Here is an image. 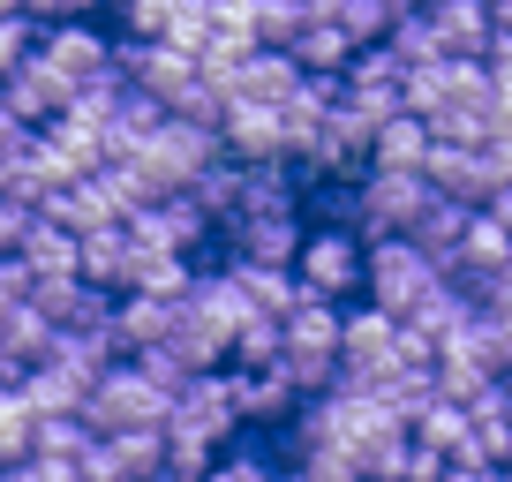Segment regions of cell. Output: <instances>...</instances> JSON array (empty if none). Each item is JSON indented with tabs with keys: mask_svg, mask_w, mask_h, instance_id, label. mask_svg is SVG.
Returning a JSON list of instances; mask_svg holds the SVG:
<instances>
[{
	"mask_svg": "<svg viewBox=\"0 0 512 482\" xmlns=\"http://www.w3.org/2000/svg\"><path fill=\"white\" fill-rule=\"evenodd\" d=\"M181 324H189L196 339H211V347H234L241 324H249V302H241L234 272H196L189 294H181Z\"/></svg>",
	"mask_w": 512,
	"mask_h": 482,
	"instance_id": "obj_11",
	"label": "cell"
},
{
	"mask_svg": "<svg viewBox=\"0 0 512 482\" xmlns=\"http://www.w3.org/2000/svg\"><path fill=\"white\" fill-rule=\"evenodd\" d=\"M68 106H76V98H68V83L53 76V68L38 61V53H31L23 68H8V76H0V113H16L23 129H38V136H46Z\"/></svg>",
	"mask_w": 512,
	"mask_h": 482,
	"instance_id": "obj_13",
	"label": "cell"
},
{
	"mask_svg": "<svg viewBox=\"0 0 512 482\" xmlns=\"http://www.w3.org/2000/svg\"><path fill=\"white\" fill-rule=\"evenodd\" d=\"M234 430H241V407H234L226 370L181 385L174 407H166V437H189V445H204V452H226V437H234Z\"/></svg>",
	"mask_w": 512,
	"mask_h": 482,
	"instance_id": "obj_9",
	"label": "cell"
},
{
	"mask_svg": "<svg viewBox=\"0 0 512 482\" xmlns=\"http://www.w3.org/2000/svg\"><path fill=\"white\" fill-rule=\"evenodd\" d=\"M189 204L204 211L211 226H226L234 219V204H241V166L234 159H219V166H204V174L189 181Z\"/></svg>",
	"mask_w": 512,
	"mask_h": 482,
	"instance_id": "obj_28",
	"label": "cell"
},
{
	"mask_svg": "<svg viewBox=\"0 0 512 482\" xmlns=\"http://www.w3.org/2000/svg\"><path fill=\"white\" fill-rule=\"evenodd\" d=\"M234 219H302V181H294V166H241Z\"/></svg>",
	"mask_w": 512,
	"mask_h": 482,
	"instance_id": "obj_19",
	"label": "cell"
},
{
	"mask_svg": "<svg viewBox=\"0 0 512 482\" xmlns=\"http://www.w3.org/2000/svg\"><path fill=\"white\" fill-rule=\"evenodd\" d=\"M128 241H136V249H159V257H196L211 241V219L189 196H159V204H144L128 219Z\"/></svg>",
	"mask_w": 512,
	"mask_h": 482,
	"instance_id": "obj_12",
	"label": "cell"
},
{
	"mask_svg": "<svg viewBox=\"0 0 512 482\" xmlns=\"http://www.w3.org/2000/svg\"><path fill=\"white\" fill-rule=\"evenodd\" d=\"M76 475H83V482H128V467H121V452H113V437H91V452L76 460Z\"/></svg>",
	"mask_w": 512,
	"mask_h": 482,
	"instance_id": "obj_37",
	"label": "cell"
},
{
	"mask_svg": "<svg viewBox=\"0 0 512 482\" xmlns=\"http://www.w3.org/2000/svg\"><path fill=\"white\" fill-rule=\"evenodd\" d=\"M128 264H136V241L128 226H98V234L76 241V279L98 294H128Z\"/></svg>",
	"mask_w": 512,
	"mask_h": 482,
	"instance_id": "obj_18",
	"label": "cell"
},
{
	"mask_svg": "<svg viewBox=\"0 0 512 482\" xmlns=\"http://www.w3.org/2000/svg\"><path fill=\"white\" fill-rule=\"evenodd\" d=\"M339 324H347V309H332V302H302L279 324V370H287V385L302 400H324L339 385Z\"/></svg>",
	"mask_w": 512,
	"mask_h": 482,
	"instance_id": "obj_1",
	"label": "cell"
},
{
	"mask_svg": "<svg viewBox=\"0 0 512 482\" xmlns=\"http://www.w3.org/2000/svg\"><path fill=\"white\" fill-rule=\"evenodd\" d=\"M204 482H279V460L272 452H219Z\"/></svg>",
	"mask_w": 512,
	"mask_h": 482,
	"instance_id": "obj_33",
	"label": "cell"
},
{
	"mask_svg": "<svg viewBox=\"0 0 512 482\" xmlns=\"http://www.w3.org/2000/svg\"><path fill=\"white\" fill-rule=\"evenodd\" d=\"M369 166H384V174H422V166H430V129H422L415 113L384 121L377 144H369Z\"/></svg>",
	"mask_w": 512,
	"mask_h": 482,
	"instance_id": "obj_26",
	"label": "cell"
},
{
	"mask_svg": "<svg viewBox=\"0 0 512 482\" xmlns=\"http://www.w3.org/2000/svg\"><path fill=\"white\" fill-rule=\"evenodd\" d=\"M226 272H234V287H241V302H249V317H264V324H287L294 309L309 302L302 279H294V272H272V264H226Z\"/></svg>",
	"mask_w": 512,
	"mask_h": 482,
	"instance_id": "obj_20",
	"label": "cell"
},
{
	"mask_svg": "<svg viewBox=\"0 0 512 482\" xmlns=\"http://www.w3.org/2000/svg\"><path fill=\"white\" fill-rule=\"evenodd\" d=\"M31 430H38V415L23 407V392H0V467L31 460Z\"/></svg>",
	"mask_w": 512,
	"mask_h": 482,
	"instance_id": "obj_29",
	"label": "cell"
},
{
	"mask_svg": "<svg viewBox=\"0 0 512 482\" xmlns=\"http://www.w3.org/2000/svg\"><path fill=\"white\" fill-rule=\"evenodd\" d=\"M16 264H23V279H31V287H53V279H76V234H68V226H53V219H38L31 234H23Z\"/></svg>",
	"mask_w": 512,
	"mask_h": 482,
	"instance_id": "obj_24",
	"label": "cell"
},
{
	"mask_svg": "<svg viewBox=\"0 0 512 482\" xmlns=\"http://www.w3.org/2000/svg\"><path fill=\"white\" fill-rule=\"evenodd\" d=\"M31 226H38V211H31V204H16V196H0V257H16Z\"/></svg>",
	"mask_w": 512,
	"mask_h": 482,
	"instance_id": "obj_39",
	"label": "cell"
},
{
	"mask_svg": "<svg viewBox=\"0 0 512 482\" xmlns=\"http://www.w3.org/2000/svg\"><path fill=\"white\" fill-rule=\"evenodd\" d=\"M106 8H128V0H106Z\"/></svg>",
	"mask_w": 512,
	"mask_h": 482,
	"instance_id": "obj_46",
	"label": "cell"
},
{
	"mask_svg": "<svg viewBox=\"0 0 512 482\" xmlns=\"http://www.w3.org/2000/svg\"><path fill=\"white\" fill-rule=\"evenodd\" d=\"M16 302H31V279H23L16 257H0V324H8V309H16Z\"/></svg>",
	"mask_w": 512,
	"mask_h": 482,
	"instance_id": "obj_41",
	"label": "cell"
},
{
	"mask_svg": "<svg viewBox=\"0 0 512 482\" xmlns=\"http://www.w3.org/2000/svg\"><path fill=\"white\" fill-rule=\"evenodd\" d=\"M279 482H362V467L332 460V452H309V460H287V467H279Z\"/></svg>",
	"mask_w": 512,
	"mask_h": 482,
	"instance_id": "obj_35",
	"label": "cell"
},
{
	"mask_svg": "<svg viewBox=\"0 0 512 482\" xmlns=\"http://www.w3.org/2000/svg\"><path fill=\"white\" fill-rule=\"evenodd\" d=\"M287 61L302 68V76H317V83H339V76H347V61H354V46H347L339 23H302L294 46H287Z\"/></svg>",
	"mask_w": 512,
	"mask_h": 482,
	"instance_id": "obj_25",
	"label": "cell"
},
{
	"mask_svg": "<svg viewBox=\"0 0 512 482\" xmlns=\"http://www.w3.org/2000/svg\"><path fill=\"white\" fill-rule=\"evenodd\" d=\"M482 8H490V31L512 38V0H482Z\"/></svg>",
	"mask_w": 512,
	"mask_h": 482,
	"instance_id": "obj_42",
	"label": "cell"
},
{
	"mask_svg": "<svg viewBox=\"0 0 512 482\" xmlns=\"http://www.w3.org/2000/svg\"><path fill=\"white\" fill-rule=\"evenodd\" d=\"M302 83H309V76H302V68L287 61V53L256 46L249 61H241V76H234V98H249V106H272V113H279V106H287L294 91H302Z\"/></svg>",
	"mask_w": 512,
	"mask_h": 482,
	"instance_id": "obj_21",
	"label": "cell"
},
{
	"mask_svg": "<svg viewBox=\"0 0 512 482\" xmlns=\"http://www.w3.org/2000/svg\"><path fill=\"white\" fill-rule=\"evenodd\" d=\"M38 61L68 83V98H91L113 83V38L98 23H46L38 31Z\"/></svg>",
	"mask_w": 512,
	"mask_h": 482,
	"instance_id": "obj_8",
	"label": "cell"
},
{
	"mask_svg": "<svg viewBox=\"0 0 512 482\" xmlns=\"http://www.w3.org/2000/svg\"><path fill=\"white\" fill-rule=\"evenodd\" d=\"M16 385H23V362H16L8 347H0V392H16Z\"/></svg>",
	"mask_w": 512,
	"mask_h": 482,
	"instance_id": "obj_43",
	"label": "cell"
},
{
	"mask_svg": "<svg viewBox=\"0 0 512 482\" xmlns=\"http://www.w3.org/2000/svg\"><path fill=\"white\" fill-rule=\"evenodd\" d=\"M384 53H392L400 68H437V61H445V46H437V31L422 23V8H415V16H407L392 38H384Z\"/></svg>",
	"mask_w": 512,
	"mask_h": 482,
	"instance_id": "obj_30",
	"label": "cell"
},
{
	"mask_svg": "<svg viewBox=\"0 0 512 482\" xmlns=\"http://www.w3.org/2000/svg\"><path fill=\"white\" fill-rule=\"evenodd\" d=\"M83 452H91V422L83 415H61V422H38L31 430V460H46V467H76Z\"/></svg>",
	"mask_w": 512,
	"mask_h": 482,
	"instance_id": "obj_27",
	"label": "cell"
},
{
	"mask_svg": "<svg viewBox=\"0 0 512 482\" xmlns=\"http://www.w3.org/2000/svg\"><path fill=\"white\" fill-rule=\"evenodd\" d=\"M226 385H234L241 422H287L294 407H302V392L287 385V370H226Z\"/></svg>",
	"mask_w": 512,
	"mask_h": 482,
	"instance_id": "obj_23",
	"label": "cell"
},
{
	"mask_svg": "<svg viewBox=\"0 0 512 482\" xmlns=\"http://www.w3.org/2000/svg\"><path fill=\"white\" fill-rule=\"evenodd\" d=\"M226 151H219V136L211 129H189V121H159V129L144 136V144L128 151V174L144 181L151 189V204H159V196H189V181L204 174V166H219Z\"/></svg>",
	"mask_w": 512,
	"mask_h": 482,
	"instance_id": "obj_2",
	"label": "cell"
},
{
	"mask_svg": "<svg viewBox=\"0 0 512 482\" xmlns=\"http://www.w3.org/2000/svg\"><path fill=\"white\" fill-rule=\"evenodd\" d=\"M113 452H121L128 482H159V467H166V430H128V437H113Z\"/></svg>",
	"mask_w": 512,
	"mask_h": 482,
	"instance_id": "obj_31",
	"label": "cell"
},
{
	"mask_svg": "<svg viewBox=\"0 0 512 482\" xmlns=\"http://www.w3.org/2000/svg\"><path fill=\"white\" fill-rule=\"evenodd\" d=\"M497 482H512V467H497Z\"/></svg>",
	"mask_w": 512,
	"mask_h": 482,
	"instance_id": "obj_45",
	"label": "cell"
},
{
	"mask_svg": "<svg viewBox=\"0 0 512 482\" xmlns=\"http://www.w3.org/2000/svg\"><path fill=\"white\" fill-rule=\"evenodd\" d=\"M422 23L437 31L445 61H482V53H490V38H497L482 0H422Z\"/></svg>",
	"mask_w": 512,
	"mask_h": 482,
	"instance_id": "obj_16",
	"label": "cell"
},
{
	"mask_svg": "<svg viewBox=\"0 0 512 482\" xmlns=\"http://www.w3.org/2000/svg\"><path fill=\"white\" fill-rule=\"evenodd\" d=\"M234 264H272V272H294V249H302L309 226L302 219H226L219 226Z\"/></svg>",
	"mask_w": 512,
	"mask_h": 482,
	"instance_id": "obj_15",
	"label": "cell"
},
{
	"mask_svg": "<svg viewBox=\"0 0 512 482\" xmlns=\"http://www.w3.org/2000/svg\"><path fill=\"white\" fill-rule=\"evenodd\" d=\"M166 407H174V392H159L136 362H113L83 400V422H91V437H128V430H166Z\"/></svg>",
	"mask_w": 512,
	"mask_h": 482,
	"instance_id": "obj_5",
	"label": "cell"
},
{
	"mask_svg": "<svg viewBox=\"0 0 512 482\" xmlns=\"http://www.w3.org/2000/svg\"><path fill=\"white\" fill-rule=\"evenodd\" d=\"M482 68H490V91L512 106V38H490V53H482Z\"/></svg>",
	"mask_w": 512,
	"mask_h": 482,
	"instance_id": "obj_40",
	"label": "cell"
},
{
	"mask_svg": "<svg viewBox=\"0 0 512 482\" xmlns=\"http://www.w3.org/2000/svg\"><path fill=\"white\" fill-rule=\"evenodd\" d=\"M339 98L384 129V121H400V113H407V68L392 61L384 46H362V53L347 61V76H339Z\"/></svg>",
	"mask_w": 512,
	"mask_h": 482,
	"instance_id": "obj_10",
	"label": "cell"
},
{
	"mask_svg": "<svg viewBox=\"0 0 512 482\" xmlns=\"http://www.w3.org/2000/svg\"><path fill=\"white\" fill-rule=\"evenodd\" d=\"M422 181H430L437 196H452V204H467V211H490L497 196L512 189V159L497 144H430Z\"/></svg>",
	"mask_w": 512,
	"mask_h": 482,
	"instance_id": "obj_6",
	"label": "cell"
},
{
	"mask_svg": "<svg viewBox=\"0 0 512 482\" xmlns=\"http://www.w3.org/2000/svg\"><path fill=\"white\" fill-rule=\"evenodd\" d=\"M174 324H181V302H166V294H121V302H113V332H121L128 362L151 354V347H166Z\"/></svg>",
	"mask_w": 512,
	"mask_h": 482,
	"instance_id": "obj_17",
	"label": "cell"
},
{
	"mask_svg": "<svg viewBox=\"0 0 512 482\" xmlns=\"http://www.w3.org/2000/svg\"><path fill=\"white\" fill-rule=\"evenodd\" d=\"M362 272H369V241L354 226H309L302 249H294V279H302L309 302L347 309V294H362Z\"/></svg>",
	"mask_w": 512,
	"mask_h": 482,
	"instance_id": "obj_3",
	"label": "cell"
},
{
	"mask_svg": "<svg viewBox=\"0 0 512 482\" xmlns=\"http://www.w3.org/2000/svg\"><path fill=\"white\" fill-rule=\"evenodd\" d=\"M0 16H23V0H0Z\"/></svg>",
	"mask_w": 512,
	"mask_h": 482,
	"instance_id": "obj_44",
	"label": "cell"
},
{
	"mask_svg": "<svg viewBox=\"0 0 512 482\" xmlns=\"http://www.w3.org/2000/svg\"><path fill=\"white\" fill-rule=\"evenodd\" d=\"M31 144H38V129H23L16 113H0V174H16L31 159Z\"/></svg>",
	"mask_w": 512,
	"mask_h": 482,
	"instance_id": "obj_38",
	"label": "cell"
},
{
	"mask_svg": "<svg viewBox=\"0 0 512 482\" xmlns=\"http://www.w3.org/2000/svg\"><path fill=\"white\" fill-rule=\"evenodd\" d=\"M226 362H234V370H279V324L249 317V324H241V339L226 347Z\"/></svg>",
	"mask_w": 512,
	"mask_h": 482,
	"instance_id": "obj_32",
	"label": "cell"
},
{
	"mask_svg": "<svg viewBox=\"0 0 512 482\" xmlns=\"http://www.w3.org/2000/svg\"><path fill=\"white\" fill-rule=\"evenodd\" d=\"M422 204H430V181L422 174L362 166V181H354V234L362 241H392V234H407V226L422 219Z\"/></svg>",
	"mask_w": 512,
	"mask_h": 482,
	"instance_id": "obj_7",
	"label": "cell"
},
{
	"mask_svg": "<svg viewBox=\"0 0 512 482\" xmlns=\"http://www.w3.org/2000/svg\"><path fill=\"white\" fill-rule=\"evenodd\" d=\"M445 287V272H437L430 257H422L407 234H392V241H369V272H362V294H369V309H384V317H415L430 294Z\"/></svg>",
	"mask_w": 512,
	"mask_h": 482,
	"instance_id": "obj_4",
	"label": "cell"
},
{
	"mask_svg": "<svg viewBox=\"0 0 512 482\" xmlns=\"http://www.w3.org/2000/svg\"><path fill=\"white\" fill-rule=\"evenodd\" d=\"M38 53V23L31 16H0V76H8V68H23Z\"/></svg>",
	"mask_w": 512,
	"mask_h": 482,
	"instance_id": "obj_36",
	"label": "cell"
},
{
	"mask_svg": "<svg viewBox=\"0 0 512 482\" xmlns=\"http://www.w3.org/2000/svg\"><path fill=\"white\" fill-rule=\"evenodd\" d=\"M467 219H475L467 204H452V196H437V189H430V204H422V219L407 226V241H415L422 257H430L437 272H445V264L460 257V241H467Z\"/></svg>",
	"mask_w": 512,
	"mask_h": 482,
	"instance_id": "obj_22",
	"label": "cell"
},
{
	"mask_svg": "<svg viewBox=\"0 0 512 482\" xmlns=\"http://www.w3.org/2000/svg\"><path fill=\"white\" fill-rule=\"evenodd\" d=\"M174 8H181V0H128V8H113V16L128 23V38H166Z\"/></svg>",
	"mask_w": 512,
	"mask_h": 482,
	"instance_id": "obj_34",
	"label": "cell"
},
{
	"mask_svg": "<svg viewBox=\"0 0 512 482\" xmlns=\"http://www.w3.org/2000/svg\"><path fill=\"white\" fill-rule=\"evenodd\" d=\"M219 151L234 166H287V144H279V113L249 106V98H226L219 113Z\"/></svg>",
	"mask_w": 512,
	"mask_h": 482,
	"instance_id": "obj_14",
	"label": "cell"
}]
</instances>
